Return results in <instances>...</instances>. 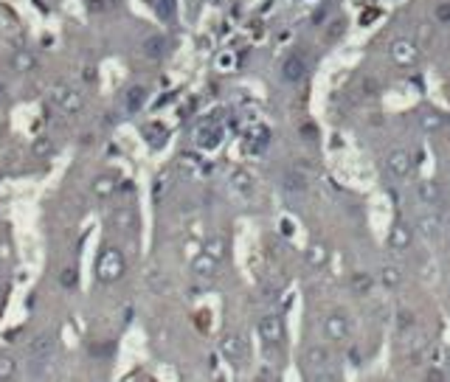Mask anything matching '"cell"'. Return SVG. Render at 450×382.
<instances>
[{"label":"cell","mask_w":450,"mask_h":382,"mask_svg":"<svg viewBox=\"0 0 450 382\" xmlns=\"http://www.w3.org/2000/svg\"><path fill=\"white\" fill-rule=\"evenodd\" d=\"M414 242V233L405 222H394V228L388 231V247L391 250H408Z\"/></svg>","instance_id":"obj_16"},{"label":"cell","mask_w":450,"mask_h":382,"mask_svg":"<svg viewBox=\"0 0 450 382\" xmlns=\"http://www.w3.org/2000/svg\"><path fill=\"white\" fill-rule=\"evenodd\" d=\"M228 65H234V57H228V54H223V57L217 59V68H228Z\"/></svg>","instance_id":"obj_36"},{"label":"cell","mask_w":450,"mask_h":382,"mask_svg":"<svg viewBox=\"0 0 450 382\" xmlns=\"http://www.w3.org/2000/svg\"><path fill=\"white\" fill-rule=\"evenodd\" d=\"M447 124H450V115H447Z\"/></svg>","instance_id":"obj_39"},{"label":"cell","mask_w":450,"mask_h":382,"mask_svg":"<svg viewBox=\"0 0 450 382\" xmlns=\"http://www.w3.org/2000/svg\"><path fill=\"white\" fill-rule=\"evenodd\" d=\"M220 141H223V126L217 124V121H206V124H200L197 126V133H194V144L200 146V149H217L220 146Z\"/></svg>","instance_id":"obj_10"},{"label":"cell","mask_w":450,"mask_h":382,"mask_svg":"<svg viewBox=\"0 0 450 382\" xmlns=\"http://www.w3.org/2000/svg\"><path fill=\"white\" fill-rule=\"evenodd\" d=\"M256 332H259V337H262L265 346H279V343L284 341V323H281L279 315H265V318H259Z\"/></svg>","instance_id":"obj_9"},{"label":"cell","mask_w":450,"mask_h":382,"mask_svg":"<svg viewBox=\"0 0 450 382\" xmlns=\"http://www.w3.org/2000/svg\"><path fill=\"white\" fill-rule=\"evenodd\" d=\"M259 379H276V374L273 371H259Z\"/></svg>","instance_id":"obj_37"},{"label":"cell","mask_w":450,"mask_h":382,"mask_svg":"<svg viewBox=\"0 0 450 382\" xmlns=\"http://www.w3.org/2000/svg\"><path fill=\"white\" fill-rule=\"evenodd\" d=\"M175 9H178V0H158V15L163 20H172L175 17Z\"/></svg>","instance_id":"obj_31"},{"label":"cell","mask_w":450,"mask_h":382,"mask_svg":"<svg viewBox=\"0 0 450 382\" xmlns=\"http://www.w3.org/2000/svg\"><path fill=\"white\" fill-rule=\"evenodd\" d=\"M444 124H447V115H442V113H436V110H425V113L420 115V130H422V133H439Z\"/></svg>","instance_id":"obj_24"},{"label":"cell","mask_w":450,"mask_h":382,"mask_svg":"<svg viewBox=\"0 0 450 382\" xmlns=\"http://www.w3.org/2000/svg\"><path fill=\"white\" fill-rule=\"evenodd\" d=\"M200 166H203V160H200L197 155H191V152H183V155L178 157V172L186 175V178H194V175L200 172Z\"/></svg>","instance_id":"obj_25"},{"label":"cell","mask_w":450,"mask_h":382,"mask_svg":"<svg viewBox=\"0 0 450 382\" xmlns=\"http://www.w3.org/2000/svg\"><path fill=\"white\" fill-rule=\"evenodd\" d=\"M417 200L422 205H436L442 200V191H439V186L433 180H420L417 183Z\"/></svg>","instance_id":"obj_23"},{"label":"cell","mask_w":450,"mask_h":382,"mask_svg":"<svg viewBox=\"0 0 450 382\" xmlns=\"http://www.w3.org/2000/svg\"><path fill=\"white\" fill-rule=\"evenodd\" d=\"M220 265H223V262H217L214 256H209V253L203 250L200 256H194V262H191V273H194L200 281H214V278L220 276Z\"/></svg>","instance_id":"obj_13"},{"label":"cell","mask_w":450,"mask_h":382,"mask_svg":"<svg viewBox=\"0 0 450 382\" xmlns=\"http://www.w3.org/2000/svg\"><path fill=\"white\" fill-rule=\"evenodd\" d=\"M91 189H93V194L99 200H110L118 191V178L115 175H96L93 183H91Z\"/></svg>","instance_id":"obj_20"},{"label":"cell","mask_w":450,"mask_h":382,"mask_svg":"<svg viewBox=\"0 0 450 382\" xmlns=\"http://www.w3.org/2000/svg\"><path fill=\"white\" fill-rule=\"evenodd\" d=\"M304 363H307V368H310L312 374H318L321 368H330L332 357H330V352H326L324 346H310V349L304 352Z\"/></svg>","instance_id":"obj_18"},{"label":"cell","mask_w":450,"mask_h":382,"mask_svg":"<svg viewBox=\"0 0 450 382\" xmlns=\"http://www.w3.org/2000/svg\"><path fill=\"white\" fill-rule=\"evenodd\" d=\"M447 379H450V368H447Z\"/></svg>","instance_id":"obj_38"},{"label":"cell","mask_w":450,"mask_h":382,"mask_svg":"<svg viewBox=\"0 0 450 382\" xmlns=\"http://www.w3.org/2000/svg\"><path fill=\"white\" fill-rule=\"evenodd\" d=\"M380 281H383V287L397 289V287L402 284V270H400V267H394V265H386V267L380 270Z\"/></svg>","instance_id":"obj_27"},{"label":"cell","mask_w":450,"mask_h":382,"mask_svg":"<svg viewBox=\"0 0 450 382\" xmlns=\"http://www.w3.org/2000/svg\"><path fill=\"white\" fill-rule=\"evenodd\" d=\"M124 273H127V259H124V253H121L118 247H104L102 256H99V262H96V278H99L102 284H115Z\"/></svg>","instance_id":"obj_1"},{"label":"cell","mask_w":450,"mask_h":382,"mask_svg":"<svg viewBox=\"0 0 450 382\" xmlns=\"http://www.w3.org/2000/svg\"><path fill=\"white\" fill-rule=\"evenodd\" d=\"M12 68H15L17 73L34 70V68H37V54H34L31 48H17V51L12 54Z\"/></svg>","instance_id":"obj_22"},{"label":"cell","mask_w":450,"mask_h":382,"mask_svg":"<svg viewBox=\"0 0 450 382\" xmlns=\"http://www.w3.org/2000/svg\"><path fill=\"white\" fill-rule=\"evenodd\" d=\"M54 349H57V337H54L51 332H39V334H34L31 341H28L26 354H28L34 363H43V360H48V357L54 354Z\"/></svg>","instance_id":"obj_7"},{"label":"cell","mask_w":450,"mask_h":382,"mask_svg":"<svg viewBox=\"0 0 450 382\" xmlns=\"http://www.w3.org/2000/svg\"><path fill=\"white\" fill-rule=\"evenodd\" d=\"M91 9L93 12H107L110 9V0H91Z\"/></svg>","instance_id":"obj_35"},{"label":"cell","mask_w":450,"mask_h":382,"mask_svg":"<svg viewBox=\"0 0 450 382\" xmlns=\"http://www.w3.org/2000/svg\"><path fill=\"white\" fill-rule=\"evenodd\" d=\"M209 253V256H214L217 262H223L225 256H228V242H225V236H209L206 239V247H203Z\"/></svg>","instance_id":"obj_26"},{"label":"cell","mask_w":450,"mask_h":382,"mask_svg":"<svg viewBox=\"0 0 450 382\" xmlns=\"http://www.w3.org/2000/svg\"><path fill=\"white\" fill-rule=\"evenodd\" d=\"M141 135L147 138V144L152 149H160L163 144H167V138H169V130L163 124H158V121H149V124L141 126Z\"/></svg>","instance_id":"obj_17"},{"label":"cell","mask_w":450,"mask_h":382,"mask_svg":"<svg viewBox=\"0 0 450 382\" xmlns=\"http://www.w3.org/2000/svg\"><path fill=\"white\" fill-rule=\"evenodd\" d=\"M231 191L239 197V200H248L254 194V178L245 172V169H236L231 175Z\"/></svg>","instance_id":"obj_19"},{"label":"cell","mask_w":450,"mask_h":382,"mask_svg":"<svg viewBox=\"0 0 450 382\" xmlns=\"http://www.w3.org/2000/svg\"><path fill=\"white\" fill-rule=\"evenodd\" d=\"M279 76H281V82H288V84H299V82L307 76V62H304L299 54L284 57V62H281V68H279Z\"/></svg>","instance_id":"obj_12"},{"label":"cell","mask_w":450,"mask_h":382,"mask_svg":"<svg viewBox=\"0 0 450 382\" xmlns=\"http://www.w3.org/2000/svg\"><path fill=\"white\" fill-rule=\"evenodd\" d=\"M386 172H388V178L391 180H408L411 178V172H414V155L408 152V149H402V146H397V149H391L388 155H386Z\"/></svg>","instance_id":"obj_2"},{"label":"cell","mask_w":450,"mask_h":382,"mask_svg":"<svg viewBox=\"0 0 450 382\" xmlns=\"http://www.w3.org/2000/svg\"><path fill=\"white\" fill-rule=\"evenodd\" d=\"M141 51L147 59H163V54H167V39H163L160 34H152L141 42Z\"/></svg>","instance_id":"obj_21"},{"label":"cell","mask_w":450,"mask_h":382,"mask_svg":"<svg viewBox=\"0 0 450 382\" xmlns=\"http://www.w3.org/2000/svg\"><path fill=\"white\" fill-rule=\"evenodd\" d=\"M220 352H223L225 360L242 363L245 357H248V343H245V337L239 332H225L223 341H220Z\"/></svg>","instance_id":"obj_8"},{"label":"cell","mask_w":450,"mask_h":382,"mask_svg":"<svg viewBox=\"0 0 450 382\" xmlns=\"http://www.w3.org/2000/svg\"><path fill=\"white\" fill-rule=\"evenodd\" d=\"M281 191H284V197H290V200L304 197L310 191V175L301 172V169H296V166H290L288 172L281 175Z\"/></svg>","instance_id":"obj_5"},{"label":"cell","mask_w":450,"mask_h":382,"mask_svg":"<svg viewBox=\"0 0 450 382\" xmlns=\"http://www.w3.org/2000/svg\"><path fill=\"white\" fill-rule=\"evenodd\" d=\"M31 149H34V155H39V157H43V155H48V152L54 149V144H51V138H37Z\"/></svg>","instance_id":"obj_32"},{"label":"cell","mask_w":450,"mask_h":382,"mask_svg":"<svg viewBox=\"0 0 450 382\" xmlns=\"http://www.w3.org/2000/svg\"><path fill=\"white\" fill-rule=\"evenodd\" d=\"M113 225L121 228V231H130L135 225V214H133L130 208H118L115 214H113Z\"/></svg>","instance_id":"obj_28"},{"label":"cell","mask_w":450,"mask_h":382,"mask_svg":"<svg viewBox=\"0 0 450 382\" xmlns=\"http://www.w3.org/2000/svg\"><path fill=\"white\" fill-rule=\"evenodd\" d=\"M147 99H149V90L144 88V84H130V88L121 93V110H124L127 115H135V113L144 110Z\"/></svg>","instance_id":"obj_11"},{"label":"cell","mask_w":450,"mask_h":382,"mask_svg":"<svg viewBox=\"0 0 450 382\" xmlns=\"http://www.w3.org/2000/svg\"><path fill=\"white\" fill-rule=\"evenodd\" d=\"M169 189H172V175H169V172H160V175L155 178V189H152L155 200L167 197V194H169Z\"/></svg>","instance_id":"obj_30"},{"label":"cell","mask_w":450,"mask_h":382,"mask_svg":"<svg viewBox=\"0 0 450 382\" xmlns=\"http://www.w3.org/2000/svg\"><path fill=\"white\" fill-rule=\"evenodd\" d=\"M59 281H62V287H73L76 284V270H62Z\"/></svg>","instance_id":"obj_33"},{"label":"cell","mask_w":450,"mask_h":382,"mask_svg":"<svg viewBox=\"0 0 450 382\" xmlns=\"http://www.w3.org/2000/svg\"><path fill=\"white\" fill-rule=\"evenodd\" d=\"M321 329H324V337H326V341H346L349 332H352V323H349L346 312L335 309V312H326V315H324Z\"/></svg>","instance_id":"obj_6"},{"label":"cell","mask_w":450,"mask_h":382,"mask_svg":"<svg viewBox=\"0 0 450 382\" xmlns=\"http://www.w3.org/2000/svg\"><path fill=\"white\" fill-rule=\"evenodd\" d=\"M436 20H439V23H450V6H447V3L436 6Z\"/></svg>","instance_id":"obj_34"},{"label":"cell","mask_w":450,"mask_h":382,"mask_svg":"<svg viewBox=\"0 0 450 382\" xmlns=\"http://www.w3.org/2000/svg\"><path fill=\"white\" fill-rule=\"evenodd\" d=\"M17 376V360L6 352H0V379H15Z\"/></svg>","instance_id":"obj_29"},{"label":"cell","mask_w":450,"mask_h":382,"mask_svg":"<svg viewBox=\"0 0 450 382\" xmlns=\"http://www.w3.org/2000/svg\"><path fill=\"white\" fill-rule=\"evenodd\" d=\"M51 99L54 104L65 113V115H79L82 110H85V96H82L76 88H71V84H54V90H51Z\"/></svg>","instance_id":"obj_3"},{"label":"cell","mask_w":450,"mask_h":382,"mask_svg":"<svg viewBox=\"0 0 450 382\" xmlns=\"http://www.w3.org/2000/svg\"><path fill=\"white\" fill-rule=\"evenodd\" d=\"M388 57H391V62H397L402 68H411L420 59V46L411 37H397L388 46Z\"/></svg>","instance_id":"obj_4"},{"label":"cell","mask_w":450,"mask_h":382,"mask_svg":"<svg viewBox=\"0 0 450 382\" xmlns=\"http://www.w3.org/2000/svg\"><path fill=\"white\" fill-rule=\"evenodd\" d=\"M304 262H307L312 270L326 267V265H330V245H326V242H312V245L307 247V253H304Z\"/></svg>","instance_id":"obj_14"},{"label":"cell","mask_w":450,"mask_h":382,"mask_svg":"<svg viewBox=\"0 0 450 382\" xmlns=\"http://www.w3.org/2000/svg\"><path fill=\"white\" fill-rule=\"evenodd\" d=\"M417 228H420V233H422L428 242H436V239L444 233V220H442L439 214H425V217H420Z\"/></svg>","instance_id":"obj_15"}]
</instances>
